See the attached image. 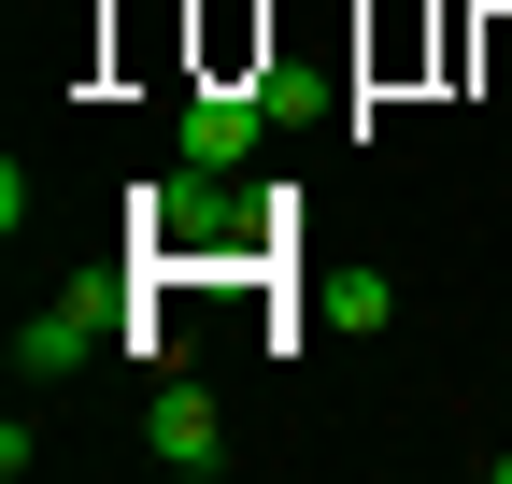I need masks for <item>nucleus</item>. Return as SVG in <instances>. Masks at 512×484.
Segmentation results:
<instances>
[{
  "mask_svg": "<svg viewBox=\"0 0 512 484\" xmlns=\"http://www.w3.org/2000/svg\"><path fill=\"white\" fill-rule=\"evenodd\" d=\"M384 314H399L384 271H328V285H313V328H384Z\"/></svg>",
  "mask_w": 512,
  "mask_h": 484,
  "instance_id": "obj_4",
  "label": "nucleus"
},
{
  "mask_svg": "<svg viewBox=\"0 0 512 484\" xmlns=\"http://www.w3.org/2000/svg\"><path fill=\"white\" fill-rule=\"evenodd\" d=\"M256 129H271V86H200V100H185V157H200V171H242Z\"/></svg>",
  "mask_w": 512,
  "mask_h": 484,
  "instance_id": "obj_3",
  "label": "nucleus"
},
{
  "mask_svg": "<svg viewBox=\"0 0 512 484\" xmlns=\"http://www.w3.org/2000/svg\"><path fill=\"white\" fill-rule=\"evenodd\" d=\"M143 456L185 470V484L228 470V413H214V385H157V399H143Z\"/></svg>",
  "mask_w": 512,
  "mask_h": 484,
  "instance_id": "obj_1",
  "label": "nucleus"
},
{
  "mask_svg": "<svg viewBox=\"0 0 512 484\" xmlns=\"http://www.w3.org/2000/svg\"><path fill=\"white\" fill-rule=\"evenodd\" d=\"M100 314H114L100 285H57L43 314H15V371H29V385H57V371H72V356L100 342Z\"/></svg>",
  "mask_w": 512,
  "mask_h": 484,
  "instance_id": "obj_2",
  "label": "nucleus"
}]
</instances>
